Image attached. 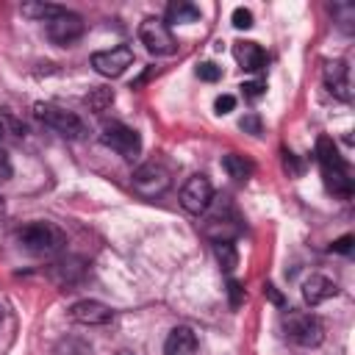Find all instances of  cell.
Returning a JSON list of instances; mask_svg holds the SVG:
<instances>
[{"mask_svg": "<svg viewBox=\"0 0 355 355\" xmlns=\"http://www.w3.org/2000/svg\"><path fill=\"white\" fill-rule=\"evenodd\" d=\"M17 241L28 252H33V255H53V252L61 250L64 236L50 222H31V225H25V227L17 230Z\"/></svg>", "mask_w": 355, "mask_h": 355, "instance_id": "1", "label": "cell"}, {"mask_svg": "<svg viewBox=\"0 0 355 355\" xmlns=\"http://www.w3.org/2000/svg\"><path fill=\"white\" fill-rule=\"evenodd\" d=\"M283 330L300 347H316L324 338L322 322L313 313H305V311H288V313H283Z\"/></svg>", "mask_w": 355, "mask_h": 355, "instance_id": "2", "label": "cell"}, {"mask_svg": "<svg viewBox=\"0 0 355 355\" xmlns=\"http://www.w3.org/2000/svg\"><path fill=\"white\" fill-rule=\"evenodd\" d=\"M169 183H172V175H169V169H166L164 164H158V161L141 164V166L133 172V178H130L133 191H136L139 197H144V200L161 197V194L169 189Z\"/></svg>", "mask_w": 355, "mask_h": 355, "instance_id": "3", "label": "cell"}, {"mask_svg": "<svg viewBox=\"0 0 355 355\" xmlns=\"http://www.w3.org/2000/svg\"><path fill=\"white\" fill-rule=\"evenodd\" d=\"M33 114L39 122H44L47 128H53L55 133L67 136V139H80L86 133V125L80 116H75L72 111H64L58 105H50V103H36L33 105Z\"/></svg>", "mask_w": 355, "mask_h": 355, "instance_id": "4", "label": "cell"}, {"mask_svg": "<svg viewBox=\"0 0 355 355\" xmlns=\"http://www.w3.org/2000/svg\"><path fill=\"white\" fill-rule=\"evenodd\" d=\"M139 39L153 55H172L178 50V42L169 31V25L161 17H147L139 25Z\"/></svg>", "mask_w": 355, "mask_h": 355, "instance_id": "5", "label": "cell"}, {"mask_svg": "<svg viewBox=\"0 0 355 355\" xmlns=\"http://www.w3.org/2000/svg\"><path fill=\"white\" fill-rule=\"evenodd\" d=\"M100 141L105 147H111L114 153H119L122 158L133 161L139 153H141V139L133 128L122 125V122H105L103 130H100Z\"/></svg>", "mask_w": 355, "mask_h": 355, "instance_id": "6", "label": "cell"}, {"mask_svg": "<svg viewBox=\"0 0 355 355\" xmlns=\"http://www.w3.org/2000/svg\"><path fill=\"white\" fill-rule=\"evenodd\" d=\"M211 200H214V186L205 175H191L180 189V205H183V211H189L194 216L208 211Z\"/></svg>", "mask_w": 355, "mask_h": 355, "instance_id": "7", "label": "cell"}, {"mask_svg": "<svg viewBox=\"0 0 355 355\" xmlns=\"http://www.w3.org/2000/svg\"><path fill=\"white\" fill-rule=\"evenodd\" d=\"M83 31H86V22H83L75 11H67V8H64L58 17L47 19V36H50V42H55V44H61V47L78 42V39L83 36Z\"/></svg>", "mask_w": 355, "mask_h": 355, "instance_id": "8", "label": "cell"}, {"mask_svg": "<svg viewBox=\"0 0 355 355\" xmlns=\"http://www.w3.org/2000/svg\"><path fill=\"white\" fill-rule=\"evenodd\" d=\"M130 64H133V47L128 44H116L111 50H100L92 55V67L103 78H119Z\"/></svg>", "mask_w": 355, "mask_h": 355, "instance_id": "9", "label": "cell"}, {"mask_svg": "<svg viewBox=\"0 0 355 355\" xmlns=\"http://www.w3.org/2000/svg\"><path fill=\"white\" fill-rule=\"evenodd\" d=\"M322 80H324L327 92H330L336 100L349 103V97H352V86H349V67H347V61H341V58L327 61L324 69H322Z\"/></svg>", "mask_w": 355, "mask_h": 355, "instance_id": "10", "label": "cell"}, {"mask_svg": "<svg viewBox=\"0 0 355 355\" xmlns=\"http://www.w3.org/2000/svg\"><path fill=\"white\" fill-rule=\"evenodd\" d=\"M69 319L75 324H86V327H100V324H108L114 319V311L100 302V300H80L69 308Z\"/></svg>", "mask_w": 355, "mask_h": 355, "instance_id": "11", "label": "cell"}, {"mask_svg": "<svg viewBox=\"0 0 355 355\" xmlns=\"http://www.w3.org/2000/svg\"><path fill=\"white\" fill-rule=\"evenodd\" d=\"M202 236H208L214 244L216 241H233L239 236V222H236V216H227V214H211L202 222Z\"/></svg>", "mask_w": 355, "mask_h": 355, "instance_id": "12", "label": "cell"}, {"mask_svg": "<svg viewBox=\"0 0 355 355\" xmlns=\"http://www.w3.org/2000/svg\"><path fill=\"white\" fill-rule=\"evenodd\" d=\"M336 283L330 280V277H324V275H308L305 280H302V300H305V305H319V302H324V300H330V297H336Z\"/></svg>", "mask_w": 355, "mask_h": 355, "instance_id": "13", "label": "cell"}, {"mask_svg": "<svg viewBox=\"0 0 355 355\" xmlns=\"http://www.w3.org/2000/svg\"><path fill=\"white\" fill-rule=\"evenodd\" d=\"M197 352V336L191 327L178 324L169 330L166 341H164V355H194Z\"/></svg>", "mask_w": 355, "mask_h": 355, "instance_id": "14", "label": "cell"}, {"mask_svg": "<svg viewBox=\"0 0 355 355\" xmlns=\"http://www.w3.org/2000/svg\"><path fill=\"white\" fill-rule=\"evenodd\" d=\"M233 58L247 72H258V69L266 67V53H263V47L258 42H236L233 44Z\"/></svg>", "mask_w": 355, "mask_h": 355, "instance_id": "15", "label": "cell"}, {"mask_svg": "<svg viewBox=\"0 0 355 355\" xmlns=\"http://www.w3.org/2000/svg\"><path fill=\"white\" fill-rule=\"evenodd\" d=\"M322 178H324L327 191H333L336 197H341V200H349L352 197V178H349V169L347 166L327 169V172H322Z\"/></svg>", "mask_w": 355, "mask_h": 355, "instance_id": "16", "label": "cell"}, {"mask_svg": "<svg viewBox=\"0 0 355 355\" xmlns=\"http://www.w3.org/2000/svg\"><path fill=\"white\" fill-rule=\"evenodd\" d=\"M316 161H319L322 172L347 166V161L338 155V150H336V144H333V139H330V136H319V141H316Z\"/></svg>", "mask_w": 355, "mask_h": 355, "instance_id": "17", "label": "cell"}, {"mask_svg": "<svg viewBox=\"0 0 355 355\" xmlns=\"http://www.w3.org/2000/svg\"><path fill=\"white\" fill-rule=\"evenodd\" d=\"M222 166H225V172H227L236 183H247V180L252 178V172H255L252 161L244 158V155H239V153H227V155H222Z\"/></svg>", "mask_w": 355, "mask_h": 355, "instance_id": "18", "label": "cell"}, {"mask_svg": "<svg viewBox=\"0 0 355 355\" xmlns=\"http://www.w3.org/2000/svg\"><path fill=\"white\" fill-rule=\"evenodd\" d=\"M197 19H200V8L191 6V3H172L166 8V17H164L166 25H175V22H197Z\"/></svg>", "mask_w": 355, "mask_h": 355, "instance_id": "19", "label": "cell"}, {"mask_svg": "<svg viewBox=\"0 0 355 355\" xmlns=\"http://www.w3.org/2000/svg\"><path fill=\"white\" fill-rule=\"evenodd\" d=\"M214 255H216L219 269H222V272H227V275L239 266V252H236L233 241H216V244H214Z\"/></svg>", "mask_w": 355, "mask_h": 355, "instance_id": "20", "label": "cell"}, {"mask_svg": "<svg viewBox=\"0 0 355 355\" xmlns=\"http://www.w3.org/2000/svg\"><path fill=\"white\" fill-rule=\"evenodd\" d=\"M64 8L61 6H55V3H22V14L25 17H31V19H42V22H47V19H53V17H58Z\"/></svg>", "mask_w": 355, "mask_h": 355, "instance_id": "21", "label": "cell"}, {"mask_svg": "<svg viewBox=\"0 0 355 355\" xmlns=\"http://www.w3.org/2000/svg\"><path fill=\"white\" fill-rule=\"evenodd\" d=\"M75 261H58V263H53V269H50V277L58 283V286H69V283H75L78 277H80V266H72Z\"/></svg>", "mask_w": 355, "mask_h": 355, "instance_id": "22", "label": "cell"}, {"mask_svg": "<svg viewBox=\"0 0 355 355\" xmlns=\"http://www.w3.org/2000/svg\"><path fill=\"white\" fill-rule=\"evenodd\" d=\"M111 103H114V92H111V89H105V86H97V89H92V92L86 94V105H89L94 114L105 111Z\"/></svg>", "mask_w": 355, "mask_h": 355, "instance_id": "23", "label": "cell"}, {"mask_svg": "<svg viewBox=\"0 0 355 355\" xmlns=\"http://www.w3.org/2000/svg\"><path fill=\"white\" fill-rule=\"evenodd\" d=\"M53 355H92V347L80 338H61Z\"/></svg>", "mask_w": 355, "mask_h": 355, "instance_id": "24", "label": "cell"}, {"mask_svg": "<svg viewBox=\"0 0 355 355\" xmlns=\"http://www.w3.org/2000/svg\"><path fill=\"white\" fill-rule=\"evenodd\" d=\"M197 78L214 83V80L222 78V67H216L214 61H200V64H197Z\"/></svg>", "mask_w": 355, "mask_h": 355, "instance_id": "25", "label": "cell"}, {"mask_svg": "<svg viewBox=\"0 0 355 355\" xmlns=\"http://www.w3.org/2000/svg\"><path fill=\"white\" fill-rule=\"evenodd\" d=\"M0 128H3V133L8 130V133H14V136H22V133H25V125H22L14 114H8V111H0Z\"/></svg>", "mask_w": 355, "mask_h": 355, "instance_id": "26", "label": "cell"}, {"mask_svg": "<svg viewBox=\"0 0 355 355\" xmlns=\"http://www.w3.org/2000/svg\"><path fill=\"white\" fill-rule=\"evenodd\" d=\"M230 19H233V25H236L239 31L252 28V11H250V8H241V6L233 8V17H230Z\"/></svg>", "mask_w": 355, "mask_h": 355, "instance_id": "27", "label": "cell"}, {"mask_svg": "<svg viewBox=\"0 0 355 355\" xmlns=\"http://www.w3.org/2000/svg\"><path fill=\"white\" fill-rule=\"evenodd\" d=\"M283 169H286L291 178L302 175V164H300V158H297L294 153H288V150H283Z\"/></svg>", "mask_w": 355, "mask_h": 355, "instance_id": "28", "label": "cell"}, {"mask_svg": "<svg viewBox=\"0 0 355 355\" xmlns=\"http://www.w3.org/2000/svg\"><path fill=\"white\" fill-rule=\"evenodd\" d=\"M239 128H241L244 133L258 136V133H261V119H258V114H247V116H241V119H239Z\"/></svg>", "mask_w": 355, "mask_h": 355, "instance_id": "29", "label": "cell"}, {"mask_svg": "<svg viewBox=\"0 0 355 355\" xmlns=\"http://www.w3.org/2000/svg\"><path fill=\"white\" fill-rule=\"evenodd\" d=\"M263 83L261 80H250V83H241V94L247 97V100H258V97H263Z\"/></svg>", "mask_w": 355, "mask_h": 355, "instance_id": "30", "label": "cell"}, {"mask_svg": "<svg viewBox=\"0 0 355 355\" xmlns=\"http://www.w3.org/2000/svg\"><path fill=\"white\" fill-rule=\"evenodd\" d=\"M227 294H230V308H239V305L244 302V288H241L236 280L227 283Z\"/></svg>", "mask_w": 355, "mask_h": 355, "instance_id": "31", "label": "cell"}, {"mask_svg": "<svg viewBox=\"0 0 355 355\" xmlns=\"http://www.w3.org/2000/svg\"><path fill=\"white\" fill-rule=\"evenodd\" d=\"M233 105H236V100H233L230 94H219V97L214 100V108H216V114H230V111H233Z\"/></svg>", "mask_w": 355, "mask_h": 355, "instance_id": "32", "label": "cell"}, {"mask_svg": "<svg viewBox=\"0 0 355 355\" xmlns=\"http://www.w3.org/2000/svg\"><path fill=\"white\" fill-rule=\"evenodd\" d=\"M330 250H333V252H349V250H352V236H341V239H336V241L330 244Z\"/></svg>", "mask_w": 355, "mask_h": 355, "instance_id": "33", "label": "cell"}, {"mask_svg": "<svg viewBox=\"0 0 355 355\" xmlns=\"http://www.w3.org/2000/svg\"><path fill=\"white\" fill-rule=\"evenodd\" d=\"M11 172H14V169H11V158L0 150V180H8V178H11Z\"/></svg>", "mask_w": 355, "mask_h": 355, "instance_id": "34", "label": "cell"}, {"mask_svg": "<svg viewBox=\"0 0 355 355\" xmlns=\"http://www.w3.org/2000/svg\"><path fill=\"white\" fill-rule=\"evenodd\" d=\"M263 294H266V297H269V300H272L275 305H283V297L277 294V288H275L272 283H266V288H263Z\"/></svg>", "mask_w": 355, "mask_h": 355, "instance_id": "35", "label": "cell"}, {"mask_svg": "<svg viewBox=\"0 0 355 355\" xmlns=\"http://www.w3.org/2000/svg\"><path fill=\"white\" fill-rule=\"evenodd\" d=\"M0 211H3V197H0Z\"/></svg>", "mask_w": 355, "mask_h": 355, "instance_id": "36", "label": "cell"}, {"mask_svg": "<svg viewBox=\"0 0 355 355\" xmlns=\"http://www.w3.org/2000/svg\"><path fill=\"white\" fill-rule=\"evenodd\" d=\"M0 136H3V128H0Z\"/></svg>", "mask_w": 355, "mask_h": 355, "instance_id": "37", "label": "cell"}]
</instances>
